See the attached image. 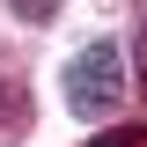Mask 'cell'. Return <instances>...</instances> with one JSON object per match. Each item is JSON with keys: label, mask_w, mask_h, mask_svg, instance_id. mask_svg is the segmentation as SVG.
<instances>
[{"label": "cell", "mask_w": 147, "mask_h": 147, "mask_svg": "<svg viewBox=\"0 0 147 147\" xmlns=\"http://www.w3.org/2000/svg\"><path fill=\"white\" fill-rule=\"evenodd\" d=\"M132 81H140V96H147V30L132 37Z\"/></svg>", "instance_id": "obj_4"}, {"label": "cell", "mask_w": 147, "mask_h": 147, "mask_svg": "<svg viewBox=\"0 0 147 147\" xmlns=\"http://www.w3.org/2000/svg\"><path fill=\"white\" fill-rule=\"evenodd\" d=\"M118 96H125V59H118V44H110V37L81 44V52L66 59V110L74 118H110Z\"/></svg>", "instance_id": "obj_1"}, {"label": "cell", "mask_w": 147, "mask_h": 147, "mask_svg": "<svg viewBox=\"0 0 147 147\" xmlns=\"http://www.w3.org/2000/svg\"><path fill=\"white\" fill-rule=\"evenodd\" d=\"M7 103H15V96H7V81H0V118H7Z\"/></svg>", "instance_id": "obj_5"}, {"label": "cell", "mask_w": 147, "mask_h": 147, "mask_svg": "<svg viewBox=\"0 0 147 147\" xmlns=\"http://www.w3.org/2000/svg\"><path fill=\"white\" fill-rule=\"evenodd\" d=\"M7 7H15L22 22H52V15H59V0H7Z\"/></svg>", "instance_id": "obj_2"}, {"label": "cell", "mask_w": 147, "mask_h": 147, "mask_svg": "<svg viewBox=\"0 0 147 147\" xmlns=\"http://www.w3.org/2000/svg\"><path fill=\"white\" fill-rule=\"evenodd\" d=\"M96 147H147V132H140V125H118V132H103Z\"/></svg>", "instance_id": "obj_3"}]
</instances>
